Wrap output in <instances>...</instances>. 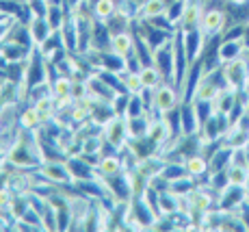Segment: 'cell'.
<instances>
[{"instance_id": "1", "label": "cell", "mask_w": 249, "mask_h": 232, "mask_svg": "<svg viewBox=\"0 0 249 232\" xmlns=\"http://www.w3.org/2000/svg\"><path fill=\"white\" fill-rule=\"evenodd\" d=\"M102 135H104V141H107L113 150L124 152V150L128 148V141H130V135H128V119L124 117V115H113V117L102 126Z\"/></svg>"}, {"instance_id": "2", "label": "cell", "mask_w": 249, "mask_h": 232, "mask_svg": "<svg viewBox=\"0 0 249 232\" xmlns=\"http://www.w3.org/2000/svg\"><path fill=\"white\" fill-rule=\"evenodd\" d=\"M180 104H182V94H180V87L176 83L165 80V83L154 89V113L165 115L169 111L178 109Z\"/></svg>"}, {"instance_id": "3", "label": "cell", "mask_w": 249, "mask_h": 232, "mask_svg": "<svg viewBox=\"0 0 249 232\" xmlns=\"http://www.w3.org/2000/svg\"><path fill=\"white\" fill-rule=\"evenodd\" d=\"M39 176L46 178L50 185H59V187H68V185H76V178L71 174V169L68 163H61V161H44L39 165Z\"/></svg>"}, {"instance_id": "4", "label": "cell", "mask_w": 249, "mask_h": 232, "mask_svg": "<svg viewBox=\"0 0 249 232\" xmlns=\"http://www.w3.org/2000/svg\"><path fill=\"white\" fill-rule=\"evenodd\" d=\"M221 70H223V78H226L228 87H232V89H236V91L247 89V83H249V61L245 59V57L234 59V61H230V63H223Z\"/></svg>"}, {"instance_id": "5", "label": "cell", "mask_w": 249, "mask_h": 232, "mask_svg": "<svg viewBox=\"0 0 249 232\" xmlns=\"http://www.w3.org/2000/svg\"><path fill=\"white\" fill-rule=\"evenodd\" d=\"M228 28V13L223 9H206L202 22H199V31L206 37V41H210L213 37H217L219 33H223Z\"/></svg>"}, {"instance_id": "6", "label": "cell", "mask_w": 249, "mask_h": 232, "mask_svg": "<svg viewBox=\"0 0 249 232\" xmlns=\"http://www.w3.org/2000/svg\"><path fill=\"white\" fill-rule=\"evenodd\" d=\"M247 39L245 37H238V39H223L221 43L217 46V59L219 63H230L234 59H241V57L247 55Z\"/></svg>"}, {"instance_id": "7", "label": "cell", "mask_w": 249, "mask_h": 232, "mask_svg": "<svg viewBox=\"0 0 249 232\" xmlns=\"http://www.w3.org/2000/svg\"><path fill=\"white\" fill-rule=\"evenodd\" d=\"M26 24H28V33H31V39L35 43V48H39L41 43H44L48 37H52V33H54V28L50 26L46 16H35V13H31Z\"/></svg>"}, {"instance_id": "8", "label": "cell", "mask_w": 249, "mask_h": 232, "mask_svg": "<svg viewBox=\"0 0 249 232\" xmlns=\"http://www.w3.org/2000/svg\"><path fill=\"white\" fill-rule=\"evenodd\" d=\"M180 117H182V135H197L199 128H202V122H199L197 109H195V102H182L180 106Z\"/></svg>"}, {"instance_id": "9", "label": "cell", "mask_w": 249, "mask_h": 232, "mask_svg": "<svg viewBox=\"0 0 249 232\" xmlns=\"http://www.w3.org/2000/svg\"><path fill=\"white\" fill-rule=\"evenodd\" d=\"M184 167H186V174L193 176L195 180H199V178H204L210 174L208 156L202 152H193V154H189V156H184Z\"/></svg>"}, {"instance_id": "10", "label": "cell", "mask_w": 249, "mask_h": 232, "mask_svg": "<svg viewBox=\"0 0 249 232\" xmlns=\"http://www.w3.org/2000/svg\"><path fill=\"white\" fill-rule=\"evenodd\" d=\"M135 41H137V37L132 35L130 31L115 33V35H111V43H108V50H111L113 55L124 57V59H126V57L130 55L132 50H135Z\"/></svg>"}, {"instance_id": "11", "label": "cell", "mask_w": 249, "mask_h": 232, "mask_svg": "<svg viewBox=\"0 0 249 232\" xmlns=\"http://www.w3.org/2000/svg\"><path fill=\"white\" fill-rule=\"evenodd\" d=\"M95 169H98V174H102V176H107V178L122 174L124 172L122 152H113V154H104V156H100V163H98Z\"/></svg>"}, {"instance_id": "12", "label": "cell", "mask_w": 249, "mask_h": 232, "mask_svg": "<svg viewBox=\"0 0 249 232\" xmlns=\"http://www.w3.org/2000/svg\"><path fill=\"white\" fill-rule=\"evenodd\" d=\"M167 9H169V7H167L165 0H143V2L139 4V16H137V20L150 22V20H154V18L165 16Z\"/></svg>"}, {"instance_id": "13", "label": "cell", "mask_w": 249, "mask_h": 232, "mask_svg": "<svg viewBox=\"0 0 249 232\" xmlns=\"http://www.w3.org/2000/svg\"><path fill=\"white\" fill-rule=\"evenodd\" d=\"M139 76H141L143 89H152V91H154L159 85L165 83V76H162V72L159 70V65H156V63L143 65L141 70H139Z\"/></svg>"}, {"instance_id": "14", "label": "cell", "mask_w": 249, "mask_h": 232, "mask_svg": "<svg viewBox=\"0 0 249 232\" xmlns=\"http://www.w3.org/2000/svg\"><path fill=\"white\" fill-rule=\"evenodd\" d=\"M44 126V119H41L39 111H37L35 104H28L26 109L22 111L20 115V128H26V130H39Z\"/></svg>"}, {"instance_id": "15", "label": "cell", "mask_w": 249, "mask_h": 232, "mask_svg": "<svg viewBox=\"0 0 249 232\" xmlns=\"http://www.w3.org/2000/svg\"><path fill=\"white\" fill-rule=\"evenodd\" d=\"M117 13V0H93V18L107 22Z\"/></svg>"}, {"instance_id": "16", "label": "cell", "mask_w": 249, "mask_h": 232, "mask_svg": "<svg viewBox=\"0 0 249 232\" xmlns=\"http://www.w3.org/2000/svg\"><path fill=\"white\" fill-rule=\"evenodd\" d=\"M122 89L126 91V94H141L143 91V85H141V76H139V72H124L122 74Z\"/></svg>"}, {"instance_id": "17", "label": "cell", "mask_w": 249, "mask_h": 232, "mask_svg": "<svg viewBox=\"0 0 249 232\" xmlns=\"http://www.w3.org/2000/svg\"><path fill=\"white\" fill-rule=\"evenodd\" d=\"M147 109L145 104H143V98L141 94H132L128 96V104H126V113H124V117H141V115H145Z\"/></svg>"}, {"instance_id": "18", "label": "cell", "mask_w": 249, "mask_h": 232, "mask_svg": "<svg viewBox=\"0 0 249 232\" xmlns=\"http://www.w3.org/2000/svg\"><path fill=\"white\" fill-rule=\"evenodd\" d=\"M228 178H230V185L234 187H245L247 178H249V167L243 165H228Z\"/></svg>"}, {"instance_id": "19", "label": "cell", "mask_w": 249, "mask_h": 232, "mask_svg": "<svg viewBox=\"0 0 249 232\" xmlns=\"http://www.w3.org/2000/svg\"><path fill=\"white\" fill-rule=\"evenodd\" d=\"M50 87H52V96H54V98H59V96H68L70 89H71V76L70 74H59L50 83Z\"/></svg>"}, {"instance_id": "20", "label": "cell", "mask_w": 249, "mask_h": 232, "mask_svg": "<svg viewBox=\"0 0 249 232\" xmlns=\"http://www.w3.org/2000/svg\"><path fill=\"white\" fill-rule=\"evenodd\" d=\"M243 113L249 115V91L245 94V100H243Z\"/></svg>"}, {"instance_id": "21", "label": "cell", "mask_w": 249, "mask_h": 232, "mask_svg": "<svg viewBox=\"0 0 249 232\" xmlns=\"http://www.w3.org/2000/svg\"><path fill=\"white\" fill-rule=\"evenodd\" d=\"M228 2H230V4H247L249 0H228Z\"/></svg>"}, {"instance_id": "22", "label": "cell", "mask_w": 249, "mask_h": 232, "mask_svg": "<svg viewBox=\"0 0 249 232\" xmlns=\"http://www.w3.org/2000/svg\"><path fill=\"white\" fill-rule=\"evenodd\" d=\"M4 133V122H2V117H0V135Z\"/></svg>"}, {"instance_id": "23", "label": "cell", "mask_w": 249, "mask_h": 232, "mask_svg": "<svg viewBox=\"0 0 249 232\" xmlns=\"http://www.w3.org/2000/svg\"><path fill=\"white\" fill-rule=\"evenodd\" d=\"M245 191H247V195H249V178H247V182H245Z\"/></svg>"}, {"instance_id": "24", "label": "cell", "mask_w": 249, "mask_h": 232, "mask_svg": "<svg viewBox=\"0 0 249 232\" xmlns=\"http://www.w3.org/2000/svg\"><path fill=\"white\" fill-rule=\"evenodd\" d=\"M247 146H249V128H247Z\"/></svg>"}]
</instances>
